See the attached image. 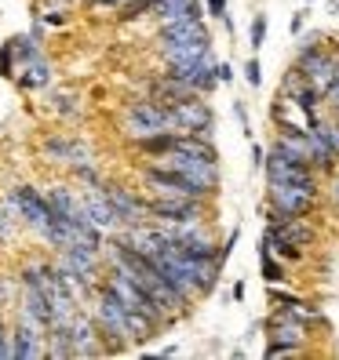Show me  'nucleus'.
Listing matches in <instances>:
<instances>
[{
	"mask_svg": "<svg viewBox=\"0 0 339 360\" xmlns=\"http://www.w3.org/2000/svg\"><path fill=\"white\" fill-rule=\"evenodd\" d=\"M124 131L132 139H146L157 131H175L172 117H168V105L161 98H146V102H132L124 110Z\"/></svg>",
	"mask_w": 339,
	"mask_h": 360,
	"instance_id": "1",
	"label": "nucleus"
},
{
	"mask_svg": "<svg viewBox=\"0 0 339 360\" xmlns=\"http://www.w3.org/2000/svg\"><path fill=\"white\" fill-rule=\"evenodd\" d=\"M317 200V182H270V207L273 219L307 215Z\"/></svg>",
	"mask_w": 339,
	"mask_h": 360,
	"instance_id": "2",
	"label": "nucleus"
},
{
	"mask_svg": "<svg viewBox=\"0 0 339 360\" xmlns=\"http://www.w3.org/2000/svg\"><path fill=\"white\" fill-rule=\"evenodd\" d=\"M164 167H172V172H179L183 179H190L204 197L216 193V186H219V164H211V160H201V157H190L183 150H168L164 157H157Z\"/></svg>",
	"mask_w": 339,
	"mask_h": 360,
	"instance_id": "3",
	"label": "nucleus"
},
{
	"mask_svg": "<svg viewBox=\"0 0 339 360\" xmlns=\"http://www.w3.org/2000/svg\"><path fill=\"white\" fill-rule=\"evenodd\" d=\"M146 219H157L161 226L204 222V204L194 197H154L146 200Z\"/></svg>",
	"mask_w": 339,
	"mask_h": 360,
	"instance_id": "4",
	"label": "nucleus"
},
{
	"mask_svg": "<svg viewBox=\"0 0 339 360\" xmlns=\"http://www.w3.org/2000/svg\"><path fill=\"white\" fill-rule=\"evenodd\" d=\"M168 117H172V128L175 131H190V135H204L211 139V110L197 98V95H190V98H179V102H168Z\"/></svg>",
	"mask_w": 339,
	"mask_h": 360,
	"instance_id": "5",
	"label": "nucleus"
},
{
	"mask_svg": "<svg viewBox=\"0 0 339 360\" xmlns=\"http://www.w3.org/2000/svg\"><path fill=\"white\" fill-rule=\"evenodd\" d=\"M142 182H146V189H154L157 197H194V200H204V193H201L194 182L183 179L179 172H172V167H164L161 160L146 167Z\"/></svg>",
	"mask_w": 339,
	"mask_h": 360,
	"instance_id": "6",
	"label": "nucleus"
},
{
	"mask_svg": "<svg viewBox=\"0 0 339 360\" xmlns=\"http://www.w3.org/2000/svg\"><path fill=\"white\" fill-rule=\"evenodd\" d=\"M11 207L18 211V219L30 229H37L40 237H44V229L51 226V207H48L44 193H37L33 186H15L11 189Z\"/></svg>",
	"mask_w": 339,
	"mask_h": 360,
	"instance_id": "7",
	"label": "nucleus"
},
{
	"mask_svg": "<svg viewBox=\"0 0 339 360\" xmlns=\"http://www.w3.org/2000/svg\"><path fill=\"white\" fill-rule=\"evenodd\" d=\"M263 172H266L270 182H317L314 167L303 164V160H295V157H288L281 146H273L270 153H263Z\"/></svg>",
	"mask_w": 339,
	"mask_h": 360,
	"instance_id": "8",
	"label": "nucleus"
},
{
	"mask_svg": "<svg viewBox=\"0 0 339 360\" xmlns=\"http://www.w3.org/2000/svg\"><path fill=\"white\" fill-rule=\"evenodd\" d=\"M102 193H106V200H110V207L117 211L121 226H139V222H146V200L135 197L132 189H124V186H102Z\"/></svg>",
	"mask_w": 339,
	"mask_h": 360,
	"instance_id": "9",
	"label": "nucleus"
},
{
	"mask_svg": "<svg viewBox=\"0 0 339 360\" xmlns=\"http://www.w3.org/2000/svg\"><path fill=\"white\" fill-rule=\"evenodd\" d=\"M80 207H84V219H88L95 229H102V233H117L121 229V219H117V211L110 207V200H106L102 186L88 189V193L80 197Z\"/></svg>",
	"mask_w": 339,
	"mask_h": 360,
	"instance_id": "10",
	"label": "nucleus"
},
{
	"mask_svg": "<svg viewBox=\"0 0 339 360\" xmlns=\"http://www.w3.org/2000/svg\"><path fill=\"white\" fill-rule=\"evenodd\" d=\"M44 328L33 324V321H18L15 335H11V356L15 360H37V356H44V335H40Z\"/></svg>",
	"mask_w": 339,
	"mask_h": 360,
	"instance_id": "11",
	"label": "nucleus"
},
{
	"mask_svg": "<svg viewBox=\"0 0 339 360\" xmlns=\"http://www.w3.org/2000/svg\"><path fill=\"white\" fill-rule=\"evenodd\" d=\"M161 48H179V44H194V40H208V30L201 18H175V22H164L161 33Z\"/></svg>",
	"mask_w": 339,
	"mask_h": 360,
	"instance_id": "12",
	"label": "nucleus"
},
{
	"mask_svg": "<svg viewBox=\"0 0 339 360\" xmlns=\"http://www.w3.org/2000/svg\"><path fill=\"white\" fill-rule=\"evenodd\" d=\"M270 338H273V342H281V346H295V349H300V346L307 342V321L292 316L288 309L273 313V321H270Z\"/></svg>",
	"mask_w": 339,
	"mask_h": 360,
	"instance_id": "13",
	"label": "nucleus"
},
{
	"mask_svg": "<svg viewBox=\"0 0 339 360\" xmlns=\"http://www.w3.org/2000/svg\"><path fill=\"white\" fill-rule=\"evenodd\" d=\"M48 157L51 160H58V164H70V167H77V164H92V153H88V146H80V142H73V139H51L48 146Z\"/></svg>",
	"mask_w": 339,
	"mask_h": 360,
	"instance_id": "14",
	"label": "nucleus"
},
{
	"mask_svg": "<svg viewBox=\"0 0 339 360\" xmlns=\"http://www.w3.org/2000/svg\"><path fill=\"white\" fill-rule=\"evenodd\" d=\"M150 11L161 22H175V18H201L197 15V0H154Z\"/></svg>",
	"mask_w": 339,
	"mask_h": 360,
	"instance_id": "15",
	"label": "nucleus"
},
{
	"mask_svg": "<svg viewBox=\"0 0 339 360\" xmlns=\"http://www.w3.org/2000/svg\"><path fill=\"white\" fill-rule=\"evenodd\" d=\"M26 73H30V77L18 80L23 88H44V84L51 80V66H48V62L40 58V55H33V58H30V70H26Z\"/></svg>",
	"mask_w": 339,
	"mask_h": 360,
	"instance_id": "16",
	"label": "nucleus"
},
{
	"mask_svg": "<svg viewBox=\"0 0 339 360\" xmlns=\"http://www.w3.org/2000/svg\"><path fill=\"white\" fill-rule=\"evenodd\" d=\"M263 277H266V284L285 281V266H281V262H273L270 255H263Z\"/></svg>",
	"mask_w": 339,
	"mask_h": 360,
	"instance_id": "17",
	"label": "nucleus"
},
{
	"mask_svg": "<svg viewBox=\"0 0 339 360\" xmlns=\"http://www.w3.org/2000/svg\"><path fill=\"white\" fill-rule=\"evenodd\" d=\"M150 4H154V0H132V4L121 8V18H124V22H132V18H139L142 11H150Z\"/></svg>",
	"mask_w": 339,
	"mask_h": 360,
	"instance_id": "18",
	"label": "nucleus"
},
{
	"mask_svg": "<svg viewBox=\"0 0 339 360\" xmlns=\"http://www.w3.org/2000/svg\"><path fill=\"white\" fill-rule=\"evenodd\" d=\"M266 40V15H256L252 18V48H263Z\"/></svg>",
	"mask_w": 339,
	"mask_h": 360,
	"instance_id": "19",
	"label": "nucleus"
},
{
	"mask_svg": "<svg viewBox=\"0 0 339 360\" xmlns=\"http://www.w3.org/2000/svg\"><path fill=\"white\" fill-rule=\"evenodd\" d=\"M317 128H321V135H325V142L335 150V157H339V124H321L317 120Z\"/></svg>",
	"mask_w": 339,
	"mask_h": 360,
	"instance_id": "20",
	"label": "nucleus"
},
{
	"mask_svg": "<svg viewBox=\"0 0 339 360\" xmlns=\"http://www.w3.org/2000/svg\"><path fill=\"white\" fill-rule=\"evenodd\" d=\"M245 80L252 84V88H259V84H263V70H259V62H256V58H248V62H245Z\"/></svg>",
	"mask_w": 339,
	"mask_h": 360,
	"instance_id": "21",
	"label": "nucleus"
},
{
	"mask_svg": "<svg viewBox=\"0 0 339 360\" xmlns=\"http://www.w3.org/2000/svg\"><path fill=\"white\" fill-rule=\"evenodd\" d=\"M216 80L219 84H230V80H234V70H230L226 62H219V66H216Z\"/></svg>",
	"mask_w": 339,
	"mask_h": 360,
	"instance_id": "22",
	"label": "nucleus"
},
{
	"mask_svg": "<svg viewBox=\"0 0 339 360\" xmlns=\"http://www.w3.org/2000/svg\"><path fill=\"white\" fill-rule=\"evenodd\" d=\"M0 73H11V48H0Z\"/></svg>",
	"mask_w": 339,
	"mask_h": 360,
	"instance_id": "23",
	"label": "nucleus"
},
{
	"mask_svg": "<svg viewBox=\"0 0 339 360\" xmlns=\"http://www.w3.org/2000/svg\"><path fill=\"white\" fill-rule=\"evenodd\" d=\"M208 15L223 18V15H226V0H208Z\"/></svg>",
	"mask_w": 339,
	"mask_h": 360,
	"instance_id": "24",
	"label": "nucleus"
},
{
	"mask_svg": "<svg viewBox=\"0 0 339 360\" xmlns=\"http://www.w3.org/2000/svg\"><path fill=\"white\" fill-rule=\"evenodd\" d=\"M252 164L263 167V150H259V146H252Z\"/></svg>",
	"mask_w": 339,
	"mask_h": 360,
	"instance_id": "25",
	"label": "nucleus"
},
{
	"mask_svg": "<svg viewBox=\"0 0 339 360\" xmlns=\"http://www.w3.org/2000/svg\"><path fill=\"white\" fill-rule=\"evenodd\" d=\"M8 233H11V226H8V219H4V211H0V240H4Z\"/></svg>",
	"mask_w": 339,
	"mask_h": 360,
	"instance_id": "26",
	"label": "nucleus"
},
{
	"mask_svg": "<svg viewBox=\"0 0 339 360\" xmlns=\"http://www.w3.org/2000/svg\"><path fill=\"white\" fill-rule=\"evenodd\" d=\"M95 8H110V4H124V0H92Z\"/></svg>",
	"mask_w": 339,
	"mask_h": 360,
	"instance_id": "27",
	"label": "nucleus"
},
{
	"mask_svg": "<svg viewBox=\"0 0 339 360\" xmlns=\"http://www.w3.org/2000/svg\"><path fill=\"white\" fill-rule=\"evenodd\" d=\"M332 200H335V204H339V179H335V182H332Z\"/></svg>",
	"mask_w": 339,
	"mask_h": 360,
	"instance_id": "28",
	"label": "nucleus"
},
{
	"mask_svg": "<svg viewBox=\"0 0 339 360\" xmlns=\"http://www.w3.org/2000/svg\"><path fill=\"white\" fill-rule=\"evenodd\" d=\"M0 321H4V316H0Z\"/></svg>",
	"mask_w": 339,
	"mask_h": 360,
	"instance_id": "29",
	"label": "nucleus"
}]
</instances>
